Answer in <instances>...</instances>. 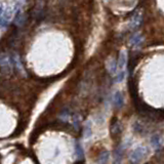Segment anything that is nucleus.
I'll use <instances>...</instances> for the list:
<instances>
[{"instance_id": "6", "label": "nucleus", "mask_w": 164, "mask_h": 164, "mask_svg": "<svg viewBox=\"0 0 164 164\" xmlns=\"http://www.w3.org/2000/svg\"><path fill=\"white\" fill-rule=\"evenodd\" d=\"M110 158V152L105 150V151L101 152V154L99 155V158H97V164H107L109 161Z\"/></svg>"}, {"instance_id": "12", "label": "nucleus", "mask_w": 164, "mask_h": 164, "mask_svg": "<svg viewBox=\"0 0 164 164\" xmlns=\"http://www.w3.org/2000/svg\"><path fill=\"white\" fill-rule=\"evenodd\" d=\"M125 78V72L124 71H120V73H118L116 78H115V81L116 82H121L123 81V79Z\"/></svg>"}, {"instance_id": "9", "label": "nucleus", "mask_w": 164, "mask_h": 164, "mask_svg": "<svg viewBox=\"0 0 164 164\" xmlns=\"http://www.w3.org/2000/svg\"><path fill=\"white\" fill-rule=\"evenodd\" d=\"M92 134V129H91V125H90V121H87L86 124L84 125V129H83V137L84 138H88L91 137Z\"/></svg>"}, {"instance_id": "1", "label": "nucleus", "mask_w": 164, "mask_h": 164, "mask_svg": "<svg viewBox=\"0 0 164 164\" xmlns=\"http://www.w3.org/2000/svg\"><path fill=\"white\" fill-rule=\"evenodd\" d=\"M148 154V149L146 147H138L130 153L129 159L130 162L134 164H138L142 161Z\"/></svg>"}, {"instance_id": "3", "label": "nucleus", "mask_w": 164, "mask_h": 164, "mask_svg": "<svg viewBox=\"0 0 164 164\" xmlns=\"http://www.w3.org/2000/svg\"><path fill=\"white\" fill-rule=\"evenodd\" d=\"M124 105V97L123 95L121 93V91H116L114 96V106L117 109H121Z\"/></svg>"}, {"instance_id": "10", "label": "nucleus", "mask_w": 164, "mask_h": 164, "mask_svg": "<svg viewBox=\"0 0 164 164\" xmlns=\"http://www.w3.org/2000/svg\"><path fill=\"white\" fill-rule=\"evenodd\" d=\"M75 154L77 156V158L79 160L83 159L84 157V152H83V149H82V146L79 144V143H76L75 144Z\"/></svg>"}, {"instance_id": "7", "label": "nucleus", "mask_w": 164, "mask_h": 164, "mask_svg": "<svg viewBox=\"0 0 164 164\" xmlns=\"http://www.w3.org/2000/svg\"><path fill=\"white\" fill-rule=\"evenodd\" d=\"M126 61H127V55H126V52L125 51H122L120 54V57H119V60H118V68H119L121 71H123V69L126 65Z\"/></svg>"}, {"instance_id": "11", "label": "nucleus", "mask_w": 164, "mask_h": 164, "mask_svg": "<svg viewBox=\"0 0 164 164\" xmlns=\"http://www.w3.org/2000/svg\"><path fill=\"white\" fill-rule=\"evenodd\" d=\"M141 42H142V37H141V35L135 34V35H134V36L131 37L130 43H131V45H134V46H138V45L141 44Z\"/></svg>"}, {"instance_id": "8", "label": "nucleus", "mask_w": 164, "mask_h": 164, "mask_svg": "<svg viewBox=\"0 0 164 164\" xmlns=\"http://www.w3.org/2000/svg\"><path fill=\"white\" fill-rule=\"evenodd\" d=\"M122 156H123V150H122V147H118L116 150H115L114 164H121Z\"/></svg>"}, {"instance_id": "14", "label": "nucleus", "mask_w": 164, "mask_h": 164, "mask_svg": "<svg viewBox=\"0 0 164 164\" xmlns=\"http://www.w3.org/2000/svg\"><path fill=\"white\" fill-rule=\"evenodd\" d=\"M2 12H3V6L0 5V16L2 15Z\"/></svg>"}, {"instance_id": "2", "label": "nucleus", "mask_w": 164, "mask_h": 164, "mask_svg": "<svg viewBox=\"0 0 164 164\" xmlns=\"http://www.w3.org/2000/svg\"><path fill=\"white\" fill-rule=\"evenodd\" d=\"M0 67H1L2 71H4L5 73H10L12 71V62H10V59L7 55H3L0 59Z\"/></svg>"}, {"instance_id": "5", "label": "nucleus", "mask_w": 164, "mask_h": 164, "mask_svg": "<svg viewBox=\"0 0 164 164\" xmlns=\"http://www.w3.org/2000/svg\"><path fill=\"white\" fill-rule=\"evenodd\" d=\"M151 145L154 147L155 150H159L162 147V138L160 134H155L153 135L151 138Z\"/></svg>"}, {"instance_id": "13", "label": "nucleus", "mask_w": 164, "mask_h": 164, "mask_svg": "<svg viewBox=\"0 0 164 164\" xmlns=\"http://www.w3.org/2000/svg\"><path fill=\"white\" fill-rule=\"evenodd\" d=\"M7 20L5 17H0V28H4L7 26Z\"/></svg>"}, {"instance_id": "4", "label": "nucleus", "mask_w": 164, "mask_h": 164, "mask_svg": "<svg viewBox=\"0 0 164 164\" xmlns=\"http://www.w3.org/2000/svg\"><path fill=\"white\" fill-rule=\"evenodd\" d=\"M121 124L120 122L118 121L117 119H114L112 121V123H111V134H112V135H119L121 134Z\"/></svg>"}]
</instances>
